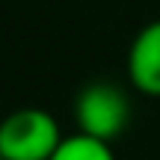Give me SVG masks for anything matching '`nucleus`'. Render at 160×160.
I'll return each instance as SVG.
<instances>
[{"mask_svg":"<svg viewBox=\"0 0 160 160\" xmlns=\"http://www.w3.org/2000/svg\"><path fill=\"white\" fill-rule=\"evenodd\" d=\"M59 122L42 107L12 110L0 122V157L3 160H51L62 145Z\"/></svg>","mask_w":160,"mask_h":160,"instance_id":"f257e3e1","label":"nucleus"},{"mask_svg":"<svg viewBox=\"0 0 160 160\" xmlns=\"http://www.w3.org/2000/svg\"><path fill=\"white\" fill-rule=\"evenodd\" d=\"M74 122L77 133H86L101 142H113L122 137L131 122V101L110 80H92L74 98Z\"/></svg>","mask_w":160,"mask_h":160,"instance_id":"f03ea898","label":"nucleus"},{"mask_svg":"<svg viewBox=\"0 0 160 160\" xmlns=\"http://www.w3.org/2000/svg\"><path fill=\"white\" fill-rule=\"evenodd\" d=\"M128 77L137 92L160 98V21H151L133 36L128 51Z\"/></svg>","mask_w":160,"mask_h":160,"instance_id":"7ed1b4c3","label":"nucleus"},{"mask_svg":"<svg viewBox=\"0 0 160 160\" xmlns=\"http://www.w3.org/2000/svg\"><path fill=\"white\" fill-rule=\"evenodd\" d=\"M51 160H116L110 142L92 139L86 133H71L62 139V145L57 148V154Z\"/></svg>","mask_w":160,"mask_h":160,"instance_id":"20e7f679","label":"nucleus"},{"mask_svg":"<svg viewBox=\"0 0 160 160\" xmlns=\"http://www.w3.org/2000/svg\"><path fill=\"white\" fill-rule=\"evenodd\" d=\"M0 160H3V157H0Z\"/></svg>","mask_w":160,"mask_h":160,"instance_id":"39448f33","label":"nucleus"}]
</instances>
